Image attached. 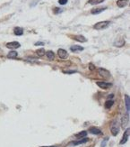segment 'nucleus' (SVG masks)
<instances>
[{
	"label": "nucleus",
	"instance_id": "nucleus-9",
	"mask_svg": "<svg viewBox=\"0 0 130 147\" xmlns=\"http://www.w3.org/2000/svg\"><path fill=\"white\" fill-rule=\"evenodd\" d=\"M89 132L92 134V135H101V129H99L98 127H90L89 129Z\"/></svg>",
	"mask_w": 130,
	"mask_h": 147
},
{
	"label": "nucleus",
	"instance_id": "nucleus-15",
	"mask_svg": "<svg viewBox=\"0 0 130 147\" xmlns=\"http://www.w3.org/2000/svg\"><path fill=\"white\" fill-rule=\"evenodd\" d=\"M125 100H126V108H127V114L130 112V97L126 95L125 96Z\"/></svg>",
	"mask_w": 130,
	"mask_h": 147
},
{
	"label": "nucleus",
	"instance_id": "nucleus-19",
	"mask_svg": "<svg viewBox=\"0 0 130 147\" xmlns=\"http://www.w3.org/2000/svg\"><path fill=\"white\" fill-rule=\"evenodd\" d=\"M86 135H87V131H82V132L76 134L75 137H77V138H84Z\"/></svg>",
	"mask_w": 130,
	"mask_h": 147
},
{
	"label": "nucleus",
	"instance_id": "nucleus-20",
	"mask_svg": "<svg viewBox=\"0 0 130 147\" xmlns=\"http://www.w3.org/2000/svg\"><path fill=\"white\" fill-rule=\"evenodd\" d=\"M124 44H125L124 39H120V40H118V41H117V42H114V45L117 46V47H121V46H123Z\"/></svg>",
	"mask_w": 130,
	"mask_h": 147
},
{
	"label": "nucleus",
	"instance_id": "nucleus-21",
	"mask_svg": "<svg viewBox=\"0 0 130 147\" xmlns=\"http://www.w3.org/2000/svg\"><path fill=\"white\" fill-rule=\"evenodd\" d=\"M105 0H89L88 3L90 5H98V4H101L102 2H104Z\"/></svg>",
	"mask_w": 130,
	"mask_h": 147
},
{
	"label": "nucleus",
	"instance_id": "nucleus-26",
	"mask_svg": "<svg viewBox=\"0 0 130 147\" xmlns=\"http://www.w3.org/2000/svg\"><path fill=\"white\" fill-rule=\"evenodd\" d=\"M62 11H63V9H60V8H55L54 9L55 14H59V13H61Z\"/></svg>",
	"mask_w": 130,
	"mask_h": 147
},
{
	"label": "nucleus",
	"instance_id": "nucleus-25",
	"mask_svg": "<svg viewBox=\"0 0 130 147\" xmlns=\"http://www.w3.org/2000/svg\"><path fill=\"white\" fill-rule=\"evenodd\" d=\"M108 140H109V138H105L103 140V141H102V143H101V147H105L106 146V143H107V141H108Z\"/></svg>",
	"mask_w": 130,
	"mask_h": 147
},
{
	"label": "nucleus",
	"instance_id": "nucleus-30",
	"mask_svg": "<svg viewBox=\"0 0 130 147\" xmlns=\"http://www.w3.org/2000/svg\"><path fill=\"white\" fill-rule=\"evenodd\" d=\"M111 97H113V95H112V94L109 95V98H111Z\"/></svg>",
	"mask_w": 130,
	"mask_h": 147
},
{
	"label": "nucleus",
	"instance_id": "nucleus-14",
	"mask_svg": "<svg viewBox=\"0 0 130 147\" xmlns=\"http://www.w3.org/2000/svg\"><path fill=\"white\" fill-rule=\"evenodd\" d=\"M107 7H101V8H94L92 9L91 13H92V15H98V14H101V12H103L104 10H106Z\"/></svg>",
	"mask_w": 130,
	"mask_h": 147
},
{
	"label": "nucleus",
	"instance_id": "nucleus-2",
	"mask_svg": "<svg viewBox=\"0 0 130 147\" xmlns=\"http://www.w3.org/2000/svg\"><path fill=\"white\" fill-rule=\"evenodd\" d=\"M110 132L112 134V135L116 136L119 132V126H118V124L117 121H113L111 124V126H110Z\"/></svg>",
	"mask_w": 130,
	"mask_h": 147
},
{
	"label": "nucleus",
	"instance_id": "nucleus-10",
	"mask_svg": "<svg viewBox=\"0 0 130 147\" xmlns=\"http://www.w3.org/2000/svg\"><path fill=\"white\" fill-rule=\"evenodd\" d=\"M14 32H15V35L17 36H20V35H23L24 34V29L22 28V27H15V29H14Z\"/></svg>",
	"mask_w": 130,
	"mask_h": 147
},
{
	"label": "nucleus",
	"instance_id": "nucleus-27",
	"mask_svg": "<svg viewBox=\"0 0 130 147\" xmlns=\"http://www.w3.org/2000/svg\"><path fill=\"white\" fill-rule=\"evenodd\" d=\"M35 46H39V45H44V42H35L34 44Z\"/></svg>",
	"mask_w": 130,
	"mask_h": 147
},
{
	"label": "nucleus",
	"instance_id": "nucleus-17",
	"mask_svg": "<svg viewBox=\"0 0 130 147\" xmlns=\"http://www.w3.org/2000/svg\"><path fill=\"white\" fill-rule=\"evenodd\" d=\"M45 54H46L48 59L50 60V61H53L54 58H55V54H54V52L52 51H48L47 52H45Z\"/></svg>",
	"mask_w": 130,
	"mask_h": 147
},
{
	"label": "nucleus",
	"instance_id": "nucleus-4",
	"mask_svg": "<svg viewBox=\"0 0 130 147\" xmlns=\"http://www.w3.org/2000/svg\"><path fill=\"white\" fill-rule=\"evenodd\" d=\"M129 133H130L129 128L126 129V131H125V133H124V135H123V137H122L121 141H120V143H119V144H125L126 143H127V140H128V137H129Z\"/></svg>",
	"mask_w": 130,
	"mask_h": 147
},
{
	"label": "nucleus",
	"instance_id": "nucleus-8",
	"mask_svg": "<svg viewBox=\"0 0 130 147\" xmlns=\"http://www.w3.org/2000/svg\"><path fill=\"white\" fill-rule=\"evenodd\" d=\"M128 122H129V117H128V114H126V115L122 117V120H121V126L123 128H125V127L127 126V124H128Z\"/></svg>",
	"mask_w": 130,
	"mask_h": 147
},
{
	"label": "nucleus",
	"instance_id": "nucleus-24",
	"mask_svg": "<svg viewBox=\"0 0 130 147\" xmlns=\"http://www.w3.org/2000/svg\"><path fill=\"white\" fill-rule=\"evenodd\" d=\"M68 0H58V3L59 5H61V6H64V5H65V4L67 3Z\"/></svg>",
	"mask_w": 130,
	"mask_h": 147
},
{
	"label": "nucleus",
	"instance_id": "nucleus-3",
	"mask_svg": "<svg viewBox=\"0 0 130 147\" xmlns=\"http://www.w3.org/2000/svg\"><path fill=\"white\" fill-rule=\"evenodd\" d=\"M20 46H21V44L19 43L18 42H11L6 43V47L8 49H11V50L18 49V48H20Z\"/></svg>",
	"mask_w": 130,
	"mask_h": 147
},
{
	"label": "nucleus",
	"instance_id": "nucleus-5",
	"mask_svg": "<svg viewBox=\"0 0 130 147\" xmlns=\"http://www.w3.org/2000/svg\"><path fill=\"white\" fill-rule=\"evenodd\" d=\"M57 55H58V57L60 59H66L68 57V53L65 50H64V49H59V50L57 51Z\"/></svg>",
	"mask_w": 130,
	"mask_h": 147
},
{
	"label": "nucleus",
	"instance_id": "nucleus-6",
	"mask_svg": "<svg viewBox=\"0 0 130 147\" xmlns=\"http://www.w3.org/2000/svg\"><path fill=\"white\" fill-rule=\"evenodd\" d=\"M97 85L101 88H102V89H107V88H110V87L112 86V84H111V83L103 82V81H99V82H97Z\"/></svg>",
	"mask_w": 130,
	"mask_h": 147
},
{
	"label": "nucleus",
	"instance_id": "nucleus-18",
	"mask_svg": "<svg viewBox=\"0 0 130 147\" xmlns=\"http://www.w3.org/2000/svg\"><path fill=\"white\" fill-rule=\"evenodd\" d=\"M18 55L17 52H15V51H11L10 52H8V54H7V58H9V59H15V58H16Z\"/></svg>",
	"mask_w": 130,
	"mask_h": 147
},
{
	"label": "nucleus",
	"instance_id": "nucleus-29",
	"mask_svg": "<svg viewBox=\"0 0 130 147\" xmlns=\"http://www.w3.org/2000/svg\"><path fill=\"white\" fill-rule=\"evenodd\" d=\"M93 69H94V66H93L92 63H90V70H91V71H92Z\"/></svg>",
	"mask_w": 130,
	"mask_h": 147
},
{
	"label": "nucleus",
	"instance_id": "nucleus-23",
	"mask_svg": "<svg viewBox=\"0 0 130 147\" xmlns=\"http://www.w3.org/2000/svg\"><path fill=\"white\" fill-rule=\"evenodd\" d=\"M113 104H114V101H113V100H108L106 103H105V107L108 109L110 108V107L113 106Z\"/></svg>",
	"mask_w": 130,
	"mask_h": 147
},
{
	"label": "nucleus",
	"instance_id": "nucleus-16",
	"mask_svg": "<svg viewBox=\"0 0 130 147\" xmlns=\"http://www.w3.org/2000/svg\"><path fill=\"white\" fill-rule=\"evenodd\" d=\"M73 38L77 42H85L87 40L84 36L83 35H75V36H73Z\"/></svg>",
	"mask_w": 130,
	"mask_h": 147
},
{
	"label": "nucleus",
	"instance_id": "nucleus-1",
	"mask_svg": "<svg viewBox=\"0 0 130 147\" xmlns=\"http://www.w3.org/2000/svg\"><path fill=\"white\" fill-rule=\"evenodd\" d=\"M109 24H110V21H101V22H99L97 24H95L93 25V28L95 30H103L106 29Z\"/></svg>",
	"mask_w": 130,
	"mask_h": 147
},
{
	"label": "nucleus",
	"instance_id": "nucleus-7",
	"mask_svg": "<svg viewBox=\"0 0 130 147\" xmlns=\"http://www.w3.org/2000/svg\"><path fill=\"white\" fill-rule=\"evenodd\" d=\"M99 74L103 78H110V73L109 71L104 70V69H99Z\"/></svg>",
	"mask_w": 130,
	"mask_h": 147
},
{
	"label": "nucleus",
	"instance_id": "nucleus-13",
	"mask_svg": "<svg viewBox=\"0 0 130 147\" xmlns=\"http://www.w3.org/2000/svg\"><path fill=\"white\" fill-rule=\"evenodd\" d=\"M89 141L88 138H83L82 140H79V141H74V142H72L71 144H73V145H79V144H85V143H87V142Z\"/></svg>",
	"mask_w": 130,
	"mask_h": 147
},
{
	"label": "nucleus",
	"instance_id": "nucleus-28",
	"mask_svg": "<svg viewBox=\"0 0 130 147\" xmlns=\"http://www.w3.org/2000/svg\"><path fill=\"white\" fill-rule=\"evenodd\" d=\"M76 71H64V73H75Z\"/></svg>",
	"mask_w": 130,
	"mask_h": 147
},
{
	"label": "nucleus",
	"instance_id": "nucleus-31",
	"mask_svg": "<svg viewBox=\"0 0 130 147\" xmlns=\"http://www.w3.org/2000/svg\"><path fill=\"white\" fill-rule=\"evenodd\" d=\"M41 147H53V146H41Z\"/></svg>",
	"mask_w": 130,
	"mask_h": 147
},
{
	"label": "nucleus",
	"instance_id": "nucleus-12",
	"mask_svg": "<svg viewBox=\"0 0 130 147\" xmlns=\"http://www.w3.org/2000/svg\"><path fill=\"white\" fill-rule=\"evenodd\" d=\"M70 50H71V52H82V51H83V47L79 46V45H73V46H71Z\"/></svg>",
	"mask_w": 130,
	"mask_h": 147
},
{
	"label": "nucleus",
	"instance_id": "nucleus-22",
	"mask_svg": "<svg viewBox=\"0 0 130 147\" xmlns=\"http://www.w3.org/2000/svg\"><path fill=\"white\" fill-rule=\"evenodd\" d=\"M36 53H37V55L39 57H42V56L45 54V50L43 48H41V49H38V50L36 51Z\"/></svg>",
	"mask_w": 130,
	"mask_h": 147
},
{
	"label": "nucleus",
	"instance_id": "nucleus-11",
	"mask_svg": "<svg viewBox=\"0 0 130 147\" xmlns=\"http://www.w3.org/2000/svg\"><path fill=\"white\" fill-rule=\"evenodd\" d=\"M117 5L118 7H125L128 5V0H118L117 1Z\"/></svg>",
	"mask_w": 130,
	"mask_h": 147
}]
</instances>
